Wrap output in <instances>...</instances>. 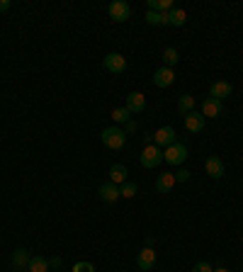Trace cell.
Segmentation results:
<instances>
[{
  "instance_id": "1",
  "label": "cell",
  "mask_w": 243,
  "mask_h": 272,
  "mask_svg": "<svg viewBox=\"0 0 243 272\" xmlns=\"http://www.w3.org/2000/svg\"><path fill=\"white\" fill-rule=\"evenodd\" d=\"M102 144L107 146V148H112V151L124 148V146H127V131H124V129H119V127L102 129Z\"/></svg>"
},
{
  "instance_id": "2",
  "label": "cell",
  "mask_w": 243,
  "mask_h": 272,
  "mask_svg": "<svg viewBox=\"0 0 243 272\" xmlns=\"http://www.w3.org/2000/svg\"><path fill=\"white\" fill-rule=\"evenodd\" d=\"M163 161L168 165H183L187 161V146L175 141L173 146H168V148L163 151Z\"/></svg>"
},
{
  "instance_id": "3",
  "label": "cell",
  "mask_w": 243,
  "mask_h": 272,
  "mask_svg": "<svg viewBox=\"0 0 243 272\" xmlns=\"http://www.w3.org/2000/svg\"><path fill=\"white\" fill-rule=\"evenodd\" d=\"M161 161H163V148H158L156 144L146 146L141 151V165L144 168H156V165H161Z\"/></svg>"
},
{
  "instance_id": "4",
  "label": "cell",
  "mask_w": 243,
  "mask_h": 272,
  "mask_svg": "<svg viewBox=\"0 0 243 272\" xmlns=\"http://www.w3.org/2000/svg\"><path fill=\"white\" fill-rule=\"evenodd\" d=\"M110 17L114 22H127L131 17V5L127 0H112L110 2Z\"/></svg>"
},
{
  "instance_id": "5",
  "label": "cell",
  "mask_w": 243,
  "mask_h": 272,
  "mask_svg": "<svg viewBox=\"0 0 243 272\" xmlns=\"http://www.w3.org/2000/svg\"><path fill=\"white\" fill-rule=\"evenodd\" d=\"M153 144L158 148H168V146L175 144V129L173 127H161L156 134H153Z\"/></svg>"
},
{
  "instance_id": "6",
  "label": "cell",
  "mask_w": 243,
  "mask_h": 272,
  "mask_svg": "<svg viewBox=\"0 0 243 272\" xmlns=\"http://www.w3.org/2000/svg\"><path fill=\"white\" fill-rule=\"evenodd\" d=\"M124 107L129 109L131 114H141V112L146 109V95H144V92H129Z\"/></svg>"
},
{
  "instance_id": "7",
  "label": "cell",
  "mask_w": 243,
  "mask_h": 272,
  "mask_svg": "<svg viewBox=\"0 0 243 272\" xmlns=\"http://www.w3.org/2000/svg\"><path fill=\"white\" fill-rule=\"evenodd\" d=\"M136 265L141 268L144 272H151L153 268H156V251L153 248H141V253L136 255Z\"/></svg>"
},
{
  "instance_id": "8",
  "label": "cell",
  "mask_w": 243,
  "mask_h": 272,
  "mask_svg": "<svg viewBox=\"0 0 243 272\" xmlns=\"http://www.w3.org/2000/svg\"><path fill=\"white\" fill-rule=\"evenodd\" d=\"M234 92V85L229 83V80H217V83H212V88H209V97L212 100H224V97H229Z\"/></svg>"
},
{
  "instance_id": "9",
  "label": "cell",
  "mask_w": 243,
  "mask_h": 272,
  "mask_svg": "<svg viewBox=\"0 0 243 272\" xmlns=\"http://www.w3.org/2000/svg\"><path fill=\"white\" fill-rule=\"evenodd\" d=\"M173 80H175V73H173V68L161 66L158 71L153 73V85H156V88H170V85H173Z\"/></svg>"
},
{
  "instance_id": "10",
  "label": "cell",
  "mask_w": 243,
  "mask_h": 272,
  "mask_svg": "<svg viewBox=\"0 0 243 272\" xmlns=\"http://www.w3.org/2000/svg\"><path fill=\"white\" fill-rule=\"evenodd\" d=\"M205 170L209 178H214V180H219V178H224V161L219 158V156H209L205 163Z\"/></svg>"
},
{
  "instance_id": "11",
  "label": "cell",
  "mask_w": 243,
  "mask_h": 272,
  "mask_svg": "<svg viewBox=\"0 0 243 272\" xmlns=\"http://www.w3.org/2000/svg\"><path fill=\"white\" fill-rule=\"evenodd\" d=\"M97 195H100V200L102 202H117L119 197H122L119 185H114V182H102L100 190H97Z\"/></svg>"
},
{
  "instance_id": "12",
  "label": "cell",
  "mask_w": 243,
  "mask_h": 272,
  "mask_svg": "<svg viewBox=\"0 0 243 272\" xmlns=\"http://www.w3.org/2000/svg\"><path fill=\"white\" fill-rule=\"evenodd\" d=\"M105 68L110 73H124L127 71V58L122 54H107L105 56Z\"/></svg>"
},
{
  "instance_id": "13",
  "label": "cell",
  "mask_w": 243,
  "mask_h": 272,
  "mask_svg": "<svg viewBox=\"0 0 243 272\" xmlns=\"http://www.w3.org/2000/svg\"><path fill=\"white\" fill-rule=\"evenodd\" d=\"M185 127H187V131H192V134H200L202 129H205V117L200 114V112H187L185 114Z\"/></svg>"
},
{
  "instance_id": "14",
  "label": "cell",
  "mask_w": 243,
  "mask_h": 272,
  "mask_svg": "<svg viewBox=\"0 0 243 272\" xmlns=\"http://www.w3.org/2000/svg\"><path fill=\"white\" fill-rule=\"evenodd\" d=\"M173 187H175V175L173 173H161L158 180H156V190L161 195H168V192H173Z\"/></svg>"
},
{
  "instance_id": "15",
  "label": "cell",
  "mask_w": 243,
  "mask_h": 272,
  "mask_svg": "<svg viewBox=\"0 0 243 272\" xmlns=\"http://www.w3.org/2000/svg\"><path fill=\"white\" fill-rule=\"evenodd\" d=\"M224 112V107H222V102L219 100H212V97H207L205 102H202V117H219Z\"/></svg>"
},
{
  "instance_id": "16",
  "label": "cell",
  "mask_w": 243,
  "mask_h": 272,
  "mask_svg": "<svg viewBox=\"0 0 243 272\" xmlns=\"http://www.w3.org/2000/svg\"><path fill=\"white\" fill-rule=\"evenodd\" d=\"M29 260H32V255H29V251H24V248H17V251L12 253V265H15L17 270H27Z\"/></svg>"
},
{
  "instance_id": "17",
  "label": "cell",
  "mask_w": 243,
  "mask_h": 272,
  "mask_svg": "<svg viewBox=\"0 0 243 272\" xmlns=\"http://www.w3.org/2000/svg\"><path fill=\"white\" fill-rule=\"evenodd\" d=\"M27 272H49V260L44 255H32V260L27 265Z\"/></svg>"
},
{
  "instance_id": "18",
  "label": "cell",
  "mask_w": 243,
  "mask_h": 272,
  "mask_svg": "<svg viewBox=\"0 0 243 272\" xmlns=\"http://www.w3.org/2000/svg\"><path fill=\"white\" fill-rule=\"evenodd\" d=\"M110 182H114V185H124L127 182V168L122 163H114L110 168Z\"/></svg>"
},
{
  "instance_id": "19",
  "label": "cell",
  "mask_w": 243,
  "mask_h": 272,
  "mask_svg": "<svg viewBox=\"0 0 243 272\" xmlns=\"http://www.w3.org/2000/svg\"><path fill=\"white\" fill-rule=\"evenodd\" d=\"M187 22V12L185 10H178V7H173L168 12V24H173V27H183Z\"/></svg>"
},
{
  "instance_id": "20",
  "label": "cell",
  "mask_w": 243,
  "mask_h": 272,
  "mask_svg": "<svg viewBox=\"0 0 243 272\" xmlns=\"http://www.w3.org/2000/svg\"><path fill=\"white\" fill-rule=\"evenodd\" d=\"M149 10H153V12H170L173 10V0H149Z\"/></svg>"
},
{
  "instance_id": "21",
  "label": "cell",
  "mask_w": 243,
  "mask_h": 272,
  "mask_svg": "<svg viewBox=\"0 0 243 272\" xmlns=\"http://www.w3.org/2000/svg\"><path fill=\"white\" fill-rule=\"evenodd\" d=\"M178 109H180V114H187V112H192L195 109V97L192 95H180V100H178Z\"/></svg>"
},
{
  "instance_id": "22",
  "label": "cell",
  "mask_w": 243,
  "mask_h": 272,
  "mask_svg": "<svg viewBox=\"0 0 243 272\" xmlns=\"http://www.w3.org/2000/svg\"><path fill=\"white\" fill-rule=\"evenodd\" d=\"M178 61H180V54H178V49L168 46V49L163 51V63H166V68H173Z\"/></svg>"
},
{
  "instance_id": "23",
  "label": "cell",
  "mask_w": 243,
  "mask_h": 272,
  "mask_svg": "<svg viewBox=\"0 0 243 272\" xmlns=\"http://www.w3.org/2000/svg\"><path fill=\"white\" fill-rule=\"evenodd\" d=\"M146 22L149 24H168V12H153V10H149L146 12Z\"/></svg>"
},
{
  "instance_id": "24",
  "label": "cell",
  "mask_w": 243,
  "mask_h": 272,
  "mask_svg": "<svg viewBox=\"0 0 243 272\" xmlns=\"http://www.w3.org/2000/svg\"><path fill=\"white\" fill-rule=\"evenodd\" d=\"M129 109L127 107H117V109H112V119L117 122V124H124V122H129Z\"/></svg>"
},
{
  "instance_id": "25",
  "label": "cell",
  "mask_w": 243,
  "mask_h": 272,
  "mask_svg": "<svg viewBox=\"0 0 243 272\" xmlns=\"http://www.w3.org/2000/svg\"><path fill=\"white\" fill-rule=\"evenodd\" d=\"M119 192H122L124 200H131V197L136 195V185H134V182H124V185H119Z\"/></svg>"
},
{
  "instance_id": "26",
  "label": "cell",
  "mask_w": 243,
  "mask_h": 272,
  "mask_svg": "<svg viewBox=\"0 0 243 272\" xmlns=\"http://www.w3.org/2000/svg\"><path fill=\"white\" fill-rule=\"evenodd\" d=\"M73 272H95V265L93 263H75Z\"/></svg>"
},
{
  "instance_id": "27",
  "label": "cell",
  "mask_w": 243,
  "mask_h": 272,
  "mask_svg": "<svg viewBox=\"0 0 243 272\" xmlns=\"http://www.w3.org/2000/svg\"><path fill=\"white\" fill-rule=\"evenodd\" d=\"M173 175H175V182H178V180H180V182H187L192 173H190V170H185V168H180V170H178V173H173Z\"/></svg>"
},
{
  "instance_id": "28",
  "label": "cell",
  "mask_w": 243,
  "mask_h": 272,
  "mask_svg": "<svg viewBox=\"0 0 243 272\" xmlns=\"http://www.w3.org/2000/svg\"><path fill=\"white\" fill-rule=\"evenodd\" d=\"M192 272H214V270H212V265H209V263L202 260V263H197V265L192 268Z\"/></svg>"
},
{
  "instance_id": "29",
  "label": "cell",
  "mask_w": 243,
  "mask_h": 272,
  "mask_svg": "<svg viewBox=\"0 0 243 272\" xmlns=\"http://www.w3.org/2000/svg\"><path fill=\"white\" fill-rule=\"evenodd\" d=\"M10 7H12L10 0H0V12H5V10H10Z\"/></svg>"
},
{
  "instance_id": "30",
  "label": "cell",
  "mask_w": 243,
  "mask_h": 272,
  "mask_svg": "<svg viewBox=\"0 0 243 272\" xmlns=\"http://www.w3.org/2000/svg\"><path fill=\"white\" fill-rule=\"evenodd\" d=\"M49 268H61V258H51L49 260Z\"/></svg>"
},
{
  "instance_id": "31",
  "label": "cell",
  "mask_w": 243,
  "mask_h": 272,
  "mask_svg": "<svg viewBox=\"0 0 243 272\" xmlns=\"http://www.w3.org/2000/svg\"><path fill=\"white\" fill-rule=\"evenodd\" d=\"M134 129H136V122H131L129 119V122H127V131H134Z\"/></svg>"
},
{
  "instance_id": "32",
  "label": "cell",
  "mask_w": 243,
  "mask_h": 272,
  "mask_svg": "<svg viewBox=\"0 0 243 272\" xmlns=\"http://www.w3.org/2000/svg\"><path fill=\"white\" fill-rule=\"evenodd\" d=\"M214 272H229V270H226V268H219V270H214Z\"/></svg>"
},
{
  "instance_id": "33",
  "label": "cell",
  "mask_w": 243,
  "mask_h": 272,
  "mask_svg": "<svg viewBox=\"0 0 243 272\" xmlns=\"http://www.w3.org/2000/svg\"><path fill=\"white\" fill-rule=\"evenodd\" d=\"M19 272H27V270H19Z\"/></svg>"
}]
</instances>
